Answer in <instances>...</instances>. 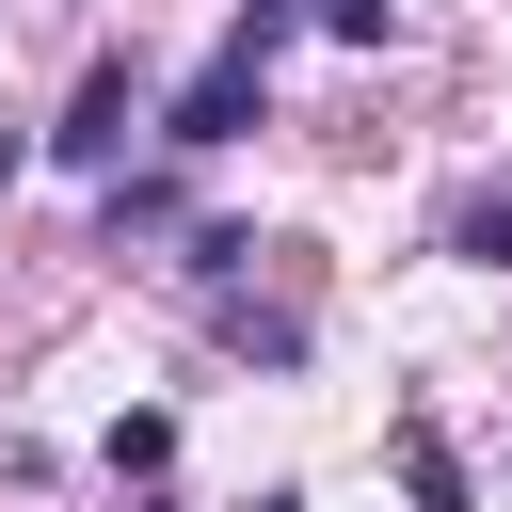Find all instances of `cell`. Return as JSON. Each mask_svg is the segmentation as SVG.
<instances>
[{
	"instance_id": "6da1fadb",
	"label": "cell",
	"mask_w": 512,
	"mask_h": 512,
	"mask_svg": "<svg viewBox=\"0 0 512 512\" xmlns=\"http://www.w3.org/2000/svg\"><path fill=\"white\" fill-rule=\"evenodd\" d=\"M288 16H304V0H256V16L224 32V64H208V80L176 96V144H240V128H256V96H272V48H288Z\"/></svg>"
},
{
	"instance_id": "7a4b0ae2",
	"label": "cell",
	"mask_w": 512,
	"mask_h": 512,
	"mask_svg": "<svg viewBox=\"0 0 512 512\" xmlns=\"http://www.w3.org/2000/svg\"><path fill=\"white\" fill-rule=\"evenodd\" d=\"M48 160H80V176H112V160H128V64H96V80H80V112L48 128Z\"/></svg>"
},
{
	"instance_id": "3957f363",
	"label": "cell",
	"mask_w": 512,
	"mask_h": 512,
	"mask_svg": "<svg viewBox=\"0 0 512 512\" xmlns=\"http://www.w3.org/2000/svg\"><path fill=\"white\" fill-rule=\"evenodd\" d=\"M400 480H416V512H464V464H448L432 416H400Z\"/></svg>"
},
{
	"instance_id": "277c9868",
	"label": "cell",
	"mask_w": 512,
	"mask_h": 512,
	"mask_svg": "<svg viewBox=\"0 0 512 512\" xmlns=\"http://www.w3.org/2000/svg\"><path fill=\"white\" fill-rule=\"evenodd\" d=\"M448 256H480V272H512V192H464V208H448Z\"/></svg>"
},
{
	"instance_id": "5b68a950",
	"label": "cell",
	"mask_w": 512,
	"mask_h": 512,
	"mask_svg": "<svg viewBox=\"0 0 512 512\" xmlns=\"http://www.w3.org/2000/svg\"><path fill=\"white\" fill-rule=\"evenodd\" d=\"M176 464V416H112V480H160Z\"/></svg>"
},
{
	"instance_id": "8992f818",
	"label": "cell",
	"mask_w": 512,
	"mask_h": 512,
	"mask_svg": "<svg viewBox=\"0 0 512 512\" xmlns=\"http://www.w3.org/2000/svg\"><path fill=\"white\" fill-rule=\"evenodd\" d=\"M304 16H320L336 48H384V16H400V0H304Z\"/></svg>"
},
{
	"instance_id": "52a82bcc",
	"label": "cell",
	"mask_w": 512,
	"mask_h": 512,
	"mask_svg": "<svg viewBox=\"0 0 512 512\" xmlns=\"http://www.w3.org/2000/svg\"><path fill=\"white\" fill-rule=\"evenodd\" d=\"M0 176H16V144H0Z\"/></svg>"
}]
</instances>
